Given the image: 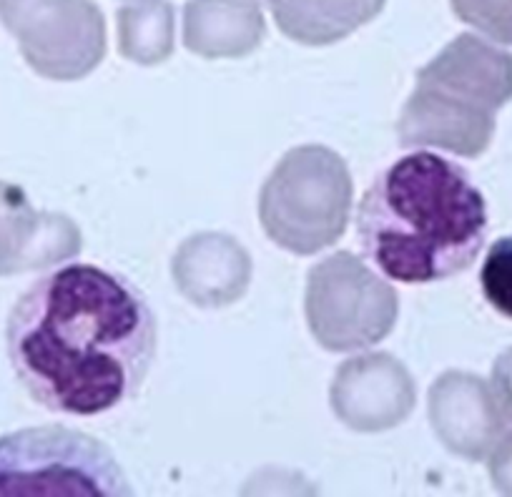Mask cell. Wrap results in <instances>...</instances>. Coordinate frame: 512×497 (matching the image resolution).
<instances>
[{"mask_svg":"<svg viewBox=\"0 0 512 497\" xmlns=\"http://www.w3.org/2000/svg\"><path fill=\"white\" fill-rule=\"evenodd\" d=\"M304 314L324 349L357 352L390 337L400 317V297L362 259L337 252L309 272Z\"/></svg>","mask_w":512,"mask_h":497,"instance_id":"8992f818","label":"cell"},{"mask_svg":"<svg viewBox=\"0 0 512 497\" xmlns=\"http://www.w3.org/2000/svg\"><path fill=\"white\" fill-rule=\"evenodd\" d=\"M174 284L196 307H226L239 302L251 282V259L229 234L189 236L171 262Z\"/></svg>","mask_w":512,"mask_h":497,"instance_id":"30bf717a","label":"cell"},{"mask_svg":"<svg viewBox=\"0 0 512 497\" xmlns=\"http://www.w3.org/2000/svg\"><path fill=\"white\" fill-rule=\"evenodd\" d=\"M487 457H490L487 467H490L495 490H500L502 495H512V432L500 437V442L492 447V452Z\"/></svg>","mask_w":512,"mask_h":497,"instance_id":"e0dca14e","label":"cell"},{"mask_svg":"<svg viewBox=\"0 0 512 497\" xmlns=\"http://www.w3.org/2000/svg\"><path fill=\"white\" fill-rule=\"evenodd\" d=\"M352 194V176L342 156L327 146H297L264 181L259 221L274 244L309 257L344 234Z\"/></svg>","mask_w":512,"mask_h":497,"instance_id":"277c9868","label":"cell"},{"mask_svg":"<svg viewBox=\"0 0 512 497\" xmlns=\"http://www.w3.org/2000/svg\"><path fill=\"white\" fill-rule=\"evenodd\" d=\"M156 347L159 324L144 292L93 264H68L33 282L6 324L18 382L61 415H103L131 400Z\"/></svg>","mask_w":512,"mask_h":497,"instance_id":"6da1fadb","label":"cell"},{"mask_svg":"<svg viewBox=\"0 0 512 497\" xmlns=\"http://www.w3.org/2000/svg\"><path fill=\"white\" fill-rule=\"evenodd\" d=\"M450 6L482 36L512 46V0H450Z\"/></svg>","mask_w":512,"mask_h":497,"instance_id":"9a60e30c","label":"cell"},{"mask_svg":"<svg viewBox=\"0 0 512 497\" xmlns=\"http://www.w3.org/2000/svg\"><path fill=\"white\" fill-rule=\"evenodd\" d=\"M3 13L43 76L76 81L106 56V18L93 0H3Z\"/></svg>","mask_w":512,"mask_h":497,"instance_id":"52a82bcc","label":"cell"},{"mask_svg":"<svg viewBox=\"0 0 512 497\" xmlns=\"http://www.w3.org/2000/svg\"><path fill=\"white\" fill-rule=\"evenodd\" d=\"M103 442L61 425L0 437V495H131Z\"/></svg>","mask_w":512,"mask_h":497,"instance_id":"5b68a950","label":"cell"},{"mask_svg":"<svg viewBox=\"0 0 512 497\" xmlns=\"http://www.w3.org/2000/svg\"><path fill=\"white\" fill-rule=\"evenodd\" d=\"M387 0H267L279 31L302 46H332L372 23Z\"/></svg>","mask_w":512,"mask_h":497,"instance_id":"7c38bea8","label":"cell"},{"mask_svg":"<svg viewBox=\"0 0 512 497\" xmlns=\"http://www.w3.org/2000/svg\"><path fill=\"white\" fill-rule=\"evenodd\" d=\"M430 425L442 445L457 457L485 460L505 432V415L492 387L470 372L450 369L437 377L427 397Z\"/></svg>","mask_w":512,"mask_h":497,"instance_id":"9c48e42d","label":"cell"},{"mask_svg":"<svg viewBox=\"0 0 512 497\" xmlns=\"http://www.w3.org/2000/svg\"><path fill=\"white\" fill-rule=\"evenodd\" d=\"M487 201L467 169L417 151L384 169L357 209L364 254L387 279L442 282L475 264L485 246Z\"/></svg>","mask_w":512,"mask_h":497,"instance_id":"7a4b0ae2","label":"cell"},{"mask_svg":"<svg viewBox=\"0 0 512 497\" xmlns=\"http://www.w3.org/2000/svg\"><path fill=\"white\" fill-rule=\"evenodd\" d=\"M267 36L256 0H189L184 6V46L206 61L244 58Z\"/></svg>","mask_w":512,"mask_h":497,"instance_id":"8fae6325","label":"cell"},{"mask_svg":"<svg viewBox=\"0 0 512 497\" xmlns=\"http://www.w3.org/2000/svg\"><path fill=\"white\" fill-rule=\"evenodd\" d=\"M417 387L405 364L387 352L347 359L334 375L329 402L339 420L357 432H384L415 410Z\"/></svg>","mask_w":512,"mask_h":497,"instance_id":"ba28073f","label":"cell"},{"mask_svg":"<svg viewBox=\"0 0 512 497\" xmlns=\"http://www.w3.org/2000/svg\"><path fill=\"white\" fill-rule=\"evenodd\" d=\"M492 395H495L497 407L512 422V347L505 349L492 364Z\"/></svg>","mask_w":512,"mask_h":497,"instance_id":"2e32d148","label":"cell"},{"mask_svg":"<svg viewBox=\"0 0 512 497\" xmlns=\"http://www.w3.org/2000/svg\"><path fill=\"white\" fill-rule=\"evenodd\" d=\"M480 284L492 309L512 319V236H502L487 249Z\"/></svg>","mask_w":512,"mask_h":497,"instance_id":"5bb4252c","label":"cell"},{"mask_svg":"<svg viewBox=\"0 0 512 497\" xmlns=\"http://www.w3.org/2000/svg\"><path fill=\"white\" fill-rule=\"evenodd\" d=\"M176 46V13L169 0H134L118 11L121 56L139 66L169 61Z\"/></svg>","mask_w":512,"mask_h":497,"instance_id":"4fadbf2b","label":"cell"},{"mask_svg":"<svg viewBox=\"0 0 512 497\" xmlns=\"http://www.w3.org/2000/svg\"><path fill=\"white\" fill-rule=\"evenodd\" d=\"M512 101V53L462 33L417 71L397 121L405 149L432 146L477 159L495 134V111Z\"/></svg>","mask_w":512,"mask_h":497,"instance_id":"3957f363","label":"cell"}]
</instances>
